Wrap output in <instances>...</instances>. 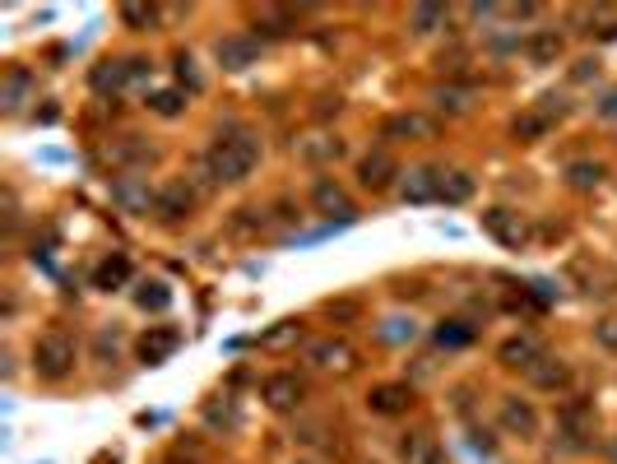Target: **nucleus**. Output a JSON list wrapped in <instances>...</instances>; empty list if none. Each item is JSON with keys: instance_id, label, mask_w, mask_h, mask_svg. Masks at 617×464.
Wrapping results in <instances>:
<instances>
[{"instance_id": "obj_33", "label": "nucleus", "mask_w": 617, "mask_h": 464, "mask_svg": "<svg viewBox=\"0 0 617 464\" xmlns=\"http://www.w3.org/2000/svg\"><path fill=\"white\" fill-rule=\"evenodd\" d=\"M339 153H344L339 139H312V145H302V158H306V163H335Z\"/></svg>"}, {"instance_id": "obj_2", "label": "nucleus", "mask_w": 617, "mask_h": 464, "mask_svg": "<svg viewBox=\"0 0 617 464\" xmlns=\"http://www.w3.org/2000/svg\"><path fill=\"white\" fill-rule=\"evenodd\" d=\"M33 372L43 381H66L75 372V339H66L60 330H47L33 344Z\"/></svg>"}, {"instance_id": "obj_26", "label": "nucleus", "mask_w": 617, "mask_h": 464, "mask_svg": "<svg viewBox=\"0 0 617 464\" xmlns=\"http://www.w3.org/2000/svg\"><path fill=\"white\" fill-rule=\"evenodd\" d=\"M126 79H131V60H102V66L93 70V89L98 93H107V89L116 93Z\"/></svg>"}, {"instance_id": "obj_28", "label": "nucleus", "mask_w": 617, "mask_h": 464, "mask_svg": "<svg viewBox=\"0 0 617 464\" xmlns=\"http://www.w3.org/2000/svg\"><path fill=\"white\" fill-rule=\"evenodd\" d=\"M474 195V177L469 172H441V200L446 205H464Z\"/></svg>"}, {"instance_id": "obj_39", "label": "nucleus", "mask_w": 617, "mask_h": 464, "mask_svg": "<svg viewBox=\"0 0 617 464\" xmlns=\"http://www.w3.org/2000/svg\"><path fill=\"white\" fill-rule=\"evenodd\" d=\"M599 112H604V116H617V89H613V93L604 98V103H599Z\"/></svg>"}, {"instance_id": "obj_10", "label": "nucleus", "mask_w": 617, "mask_h": 464, "mask_svg": "<svg viewBox=\"0 0 617 464\" xmlns=\"http://www.w3.org/2000/svg\"><path fill=\"white\" fill-rule=\"evenodd\" d=\"M312 205H316V214H325V218H353V214H358L353 200H348V191L339 186V181H330V177H320L316 186H312Z\"/></svg>"}, {"instance_id": "obj_1", "label": "nucleus", "mask_w": 617, "mask_h": 464, "mask_svg": "<svg viewBox=\"0 0 617 464\" xmlns=\"http://www.w3.org/2000/svg\"><path fill=\"white\" fill-rule=\"evenodd\" d=\"M260 163V139L251 130H228L218 135L200 158V181L204 186H223V181H246Z\"/></svg>"}, {"instance_id": "obj_36", "label": "nucleus", "mask_w": 617, "mask_h": 464, "mask_svg": "<svg viewBox=\"0 0 617 464\" xmlns=\"http://www.w3.org/2000/svg\"><path fill=\"white\" fill-rule=\"evenodd\" d=\"M149 107H154L158 116H177L181 107H186V98H181L177 89H162V93H154V98H149Z\"/></svg>"}, {"instance_id": "obj_18", "label": "nucleus", "mask_w": 617, "mask_h": 464, "mask_svg": "<svg viewBox=\"0 0 617 464\" xmlns=\"http://www.w3.org/2000/svg\"><path fill=\"white\" fill-rule=\"evenodd\" d=\"M177 344H181V334L172 326H154L149 334L139 339V362H168L177 353Z\"/></svg>"}, {"instance_id": "obj_3", "label": "nucleus", "mask_w": 617, "mask_h": 464, "mask_svg": "<svg viewBox=\"0 0 617 464\" xmlns=\"http://www.w3.org/2000/svg\"><path fill=\"white\" fill-rule=\"evenodd\" d=\"M195 209V186L186 177H172L158 186V200H154V214L162 218V224H177V218H186Z\"/></svg>"}, {"instance_id": "obj_13", "label": "nucleus", "mask_w": 617, "mask_h": 464, "mask_svg": "<svg viewBox=\"0 0 617 464\" xmlns=\"http://www.w3.org/2000/svg\"><path fill=\"white\" fill-rule=\"evenodd\" d=\"M497 358H502V367H516V372H529L534 362L543 358V344L534 334H510V339H502V349H497Z\"/></svg>"}, {"instance_id": "obj_24", "label": "nucleus", "mask_w": 617, "mask_h": 464, "mask_svg": "<svg viewBox=\"0 0 617 464\" xmlns=\"http://www.w3.org/2000/svg\"><path fill=\"white\" fill-rule=\"evenodd\" d=\"M112 163H144V158H154V145L149 139H139V135H121L116 145L107 149Z\"/></svg>"}, {"instance_id": "obj_6", "label": "nucleus", "mask_w": 617, "mask_h": 464, "mask_svg": "<svg viewBox=\"0 0 617 464\" xmlns=\"http://www.w3.org/2000/svg\"><path fill=\"white\" fill-rule=\"evenodd\" d=\"M306 362L320 372H348L358 362V353L348 339H316V344H306Z\"/></svg>"}, {"instance_id": "obj_16", "label": "nucleus", "mask_w": 617, "mask_h": 464, "mask_svg": "<svg viewBox=\"0 0 617 464\" xmlns=\"http://www.w3.org/2000/svg\"><path fill=\"white\" fill-rule=\"evenodd\" d=\"M558 428L566 436H575V441L589 436L594 432V405H589V399H566V405L558 409Z\"/></svg>"}, {"instance_id": "obj_29", "label": "nucleus", "mask_w": 617, "mask_h": 464, "mask_svg": "<svg viewBox=\"0 0 617 464\" xmlns=\"http://www.w3.org/2000/svg\"><path fill=\"white\" fill-rule=\"evenodd\" d=\"M121 24L135 28V33H144V28H154V24H158V10H154V5H144V0H126V5H121Z\"/></svg>"}, {"instance_id": "obj_23", "label": "nucleus", "mask_w": 617, "mask_h": 464, "mask_svg": "<svg viewBox=\"0 0 617 464\" xmlns=\"http://www.w3.org/2000/svg\"><path fill=\"white\" fill-rule=\"evenodd\" d=\"M28 93H33V75L28 70H10L5 84H0V103H5L10 112H19L28 103Z\"/></svg>"}, {"instance_id": "obj_5", "label": "nucleus", "mask_w": 617, "mask_h": 464, "mask_svg": "<svg viewBox=\"0 0 617 464\" xmlns=\"http://www.w3.org/2000/svg\"><path fill=\"white\" fill-rule=\"evenodd\" d=\"M483 228H487V237H497L502 247H510V251H520L525 241H529V224H525L516 209H502V205L483 214Z\"/></svg>"}, {"instance_id": "obj_12", "label": "nucleus", "mask_w": 617, "mask_h": 464, "mask_svg": "<svg viewBox=\"0 0 617 464\" xmlns=\"http://www.w3.org/2000/svg\"><path fill=\"white\" fill-rule=\"evenodd\" d=\"M214 56H218L223 70H246V66H256L260 43H256V37H246V33H233V37H218Z\"/></svg>"}, {"instance_id": "obj_37", "label": "nucleus", "mask_w": 617, "mask_h": 464, "mask_svg": "<svg viewBox=\"0 0 617 464\" xmlns=\"http://www.w3.org/2000/svg\"><path fill=\"white\" fill-rule=\"evenodd\" d=\"M594 75H599V66H594V60H581V66L571 70V79H575V84H585V79H594Z\"/></svg>"}, {"instance_id": "obj_11", "label": "nucleus", "mask_w": 617, "mask_h": 464, "mask_svg": "<svg viewBox=\"0 0 617 464\" xmlns=\"http://www.w3.org/2000/svg\"><path fill=\"white\" fill-rule=\"evenodd\" d=\"M112 200L126 214H149L154 200H158V191H149V181H139V177H116L112 181Z\"/></svg>"}, {"instance_id": "obj_21", "label": "nucleus", "mask_w": 617, "mask_h": 464, "mask_svg": "<svg viewBox=\"0 0 617 464\" xmlns=\"http://www.w3.org/2000/svg\"><path fill=\"white\" fill-rule=\"evenodd\" d=\"M131 274H135V265H131V256H107L102 265L93 270V288H102V293H112V288H126L131 284Z\"/></svg>"}, {"instance_id": "obj_14", "label": "nucleus", "mask_w": 617, "mask_h": 464, "mask_svg": "<svg viewBox=\"0 0 617 464\" xmlns=\"http://www.w3.org/2000/svg\"><path fill=\"white\" fill-rule=\"evenodd\" d=\"M408 405H414V390H408L404 381H385V386H376L372 395H367V409L381 413V418H395V413H404Z\"/></svg>"}, {"instance_id": "obj_17", "label": "nucleus", "mask_w": 617, "mask_h": 464, "mask_svg": "<svg viewBox=\"0 0 617 464\" xmlns=\"http://www.w3.org/2000/svg\"><path fill=\"white\" fill-rule=\"evenodd\" d=\"M404 200L427 205V200H441V168H414L404 177Z\"/></svg>"}, {"instance_id": "obj_38", "label": "nucleus", "mask_w": 617, "mask_h": 464, "mask_svg": "<svg viewBox=\"0 0 617 464\" xmlns=\"http://www.w3.org/2000/svg\"><path fill=\"white\" fill-rule=\"evenodd\" d=\"M599 339L608 349H617V320H604V330H599Z\"/></svg>"}, {"instance_id": "obj_30", "label": "nucleus", "mask_w": 617, "mask_h": 464, "mask_svg": "<svg viewBox=\"0 0 617 464\" xmlns=\"http://www.w3.org/2000/svg\"><path fill=\"white\" fill-rule=\"evenodd\" d=\"M446 24V5H414L408 10V28L414 33H437Z\"/></svg>"}, {"instance_id": "obj_9", "label": "nucleus", "mask_w": 617, "mask_h": 464, "mask_svg": "<svg viewBox=\"0 0 617 464\" xmlns=\"http://www.w3.org/2000/svg\"><path fill=\"white\" fill-rule=\"evenodd\" d=\"M395 177H399V163H395V153H390V149H372L358 163V181L367 191H385Z\"/></svg>"}, {"instance_id": "obj_34", "label": "nucleus", "mask_w": 617, "mask_h": 464, "mask_svg": "<svg viewBox=\"0 0 617 464\" xmlns=\"http://www.w3.org/2000/svg\"><path fill=\"white\" fill-rule=\"evenodd\" d=\"M297 339H302V320H283V326H274L260 344L265 349H288V344H297Z\"/></svg>"}, {"instance_id": "obj_25", "label": "nucleus", "mask_w": 617, "mask_h": 464, "mask_svg": "<svg viewBox=\"0 0 617 464\" xmlns=\"http://www.w3.org/2000/svg\"><path fill=\"white\" fill-rule=\"evenodd\" d=\"M431 103H437V112H446V116H460V112H469V107H474V89L446 84V89H437V93H431Z\"/></svg>"}, {"instance_id": "obj_19", "label": "nucleus", "mask_w": 617, "mask_h": 464, "mask_svg": "<svg viewBox=\"0 0 617 464\" xmlns=\"http://www.w3.org/2000/svg\"><path fill=\"white\" fill-rule=\"evenodd\" d=\"M399 464H441V446L431 432H408L399 441Z\"/></svg>"}, {"instance_id": "obj_20", "label": "nucleus", "mask_w": 617, "mask_h": 464, "mask_svg": "<svg viewBox=\"0 0 617 464\" xmlns=\"http://www.w3.org/2000/svg\"><path fill=\"white\" fill-rule=\"evenodd\" d=\"M525 56L534 60V66H558V56H562V33H558V28L529 33V37H525Z\"/></svg>"}, {"instance_id": "obj_4", "label": "nucleus", "mask_w": 617, "mask_h": 464, "mask_svg": "<svg viewBox=\"0 0 617 464\" xmlns=\"http://www.w3.org/2000/svg\"><path fill=\"white\" fill-rule=\"evenodd\" d=\"M260 399L270 409L288 413V409H297L302 399H306V381L297 372H274V376H265V386H260Z\"/></svg>"}, {"instance_id": "obj_22", "label": "nucleus", "mask_w": 617, "mask_h": 464, "mask_svg": "<svg viewBox=\"0 0 617 464\" xmlns=\"http://www.w3.org/2000/svg\"><path fill=\"white\" fill-rule=\"evenodd\" d=\"M552 116L548 107H529V112H520L516 121H510V130H516V139H543L548 130H552Z\"/></svg>"}, {"instance_id": "obj_31", "label": "nucleus", "mask_w": 617, "mask_h": 464, "mask_svg": "<svg viewBox=\"0 0 617 464\" xmlns=\"http://www.w3.org/2000/svg\"><path fill=\"white\" fill-rule=\"evenodd\" d=\"M469 339H474V326H469V320H441L437 326V344L441 349H464Z\"/></svg>"}, {"instance_id": "obj_15", "label": "nucleus", "mask_w": 617, "mask_h": 464, "mask_svg": "<svg viewBox=\"0 0 617 464\" xmlns=\"http://www.w3.org/2000/svg\"><path fill=\"white\" fill-rule=\"evenodd\" d=\"M525 376H529V386H534V390H566V386H571V367H566L562 358H548V353L534 362Z\"/></svg>"}, {"instance_id": "obj_35", "label": "nucleus", "mask_w": 617, "mask_h": 464, "mask_svg": "<svg viewBox=\"0 0 617 464\" xmlns=\"http://www.w3.org/2000/svg\"><path fill=\"white\" fill-rule=\"evenodd\" d=\"M566 177H571V186H575V191H589V186H599L604 168H599V163H571Z\"/></svg>"}, {"instance_id": "obj_32", "label": "nucleus", "mask_w": 617, "mask_h": 464, "mask_svg": "<svg viewBox=\"0 0 617 464\" xmlns=\"http://www.w3.org/2000/svg\"><path fill=\"white\" fill-rule=\"evenodd\" d=\"M135 302L144 311H168L172 307V293H168V284H139L135 288Z\"/></svg>"}, {"instance_id": "obj_8", "label": "nucleus", "mask_w": 617, "mask_h": 464, "mask_svg": "<svg viewBox=\"0 0 617 464\" xmlns=\"http://www.w3.org/2000/svg\"><path fill=\"white\" fill-rule=\"evenodd\" d=\"M502 428H506L510 436H520V441H534V436H539V413H534L529 399L506 395V399H502Z\"/></svg>"}, {"instance_id": "obj_27", "label": "nucleus", "mask_w": 617, "mask_h": 464, "mask_svg": "<svg viewBox=\"0 0 617 464\" xmlns=\"http://www.w3.org/2000/svg\"><path fill=\"white\" fill-rule=\"evenodd\" d=\"M293 24H297V10H283V5H270V10H260V14H256V28H265L270 37L293 33Z\"/></svg>"}, {"instance_id": "obj_7", "label": "nucleus", "mask_w": 617, "mask_h": 464, "mask_svg": "<svg viewBox=\"0 0 617 464\" xmlns=\"http://www.w3.org/2000/svg\"><path fill=\"white\" fill-rule=\"evenodd\" d=\"M437 135V121L423 116V112H395V116H385L381 121V139H431Z\"/></svg>"}]
</instances>
